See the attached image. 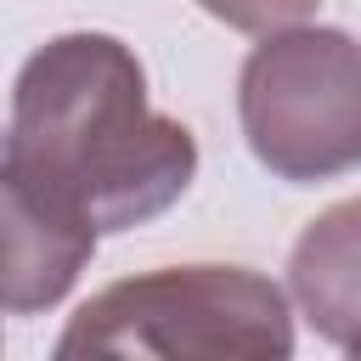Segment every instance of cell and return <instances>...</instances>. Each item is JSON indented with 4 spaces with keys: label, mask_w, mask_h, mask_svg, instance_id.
<instances>
[{
    "label": "cell",
    "mask_w": 361,
    "mask_h": 361,
    "mask_svg": "<svg viewBox=\"0 0 361 361\" xmlns=\"http://www.w3.org/2000/svg\"><path fill=\"white\" fill-rule=\"evenodd\" d=\"M0 164L102 237L180 203L197 141L147 102V68L124 39L73 28L17 68Z\"/></svg>",
    "instance_id": "cell-1"
},
{
    "label": "cell",
    "mask_w": 361,
    "mask_h": 361,
    "mask_svg": "<svg viewBox=\"0 0 361 361\" xmlns=\"http://www.w3.org/2000/svg\"><path fill=\"white\" fill-rule=\"evenodd\" d=\"M293 350L288 293L254 265H158L90 293L56 355H243L282 361Z\"/></svg>",
    "instance_id": "cell-2"
},
{
    "label": "cell",
    "mask_w": 361,
    "mask_h": 361,
    "mask_svg": "<svg viewBox=\"0 0 361 361\" xmlns=\"http://www.w3.org/2000/svg\"><path fill=\"white\" fill-rule=\"evenodd\" d=\"M248 152L288 186L338 180L361 164V51L344 28H271L237 73Z\"/></svg>",
    "instance_id": "cell-3"
},
{
    "label": "cell",
    "mask_w": 361,
    "mask_h": 361,
    "mask_svg": "<svg viewBox=\"0 0 361 361\" xmlns=\"http://www.w3.org/2000/svg\"><path fill=\"white\" fill-rule=\"evenodd\" d=\"M90 254L96 231L0 164V316H39L62 305Z\"/></svg>",
    "instance_id": "cell-4"
},
{
    "label": "cell",
    "mask_w": 361,
    "mask_h": 361,
    "mask_svg": "<svg viewBox=\"0 0 361 361\" xmlns=\"http://www.w3.org/2000/svg\"><path fill=\"white\" fill-rule=\"evenodd\" d=\"M288 288H293L299 310L316 322V333H327L338 350L355 344V322H361V209L350 197L305 226V237L293 243V259H288Z\"/></svg>",
    "instance_id": "cell-5"
},
{
    "label": "cell",
    "mask_w": 361,
    "mask_h": 361,
    "mask_svg": "<svg viewBox=\"0 0 361 361\" xmlns=\"http://www.w3.org/2000/svg\"><path fill=\"white\" fill-rule=\"evenodd\" d=\"M214 23L237 28V34H271V28H293L310 23L322 0H197Z\"/></svg>",
    "instance_id": "cell-6"
}]
</instances>
